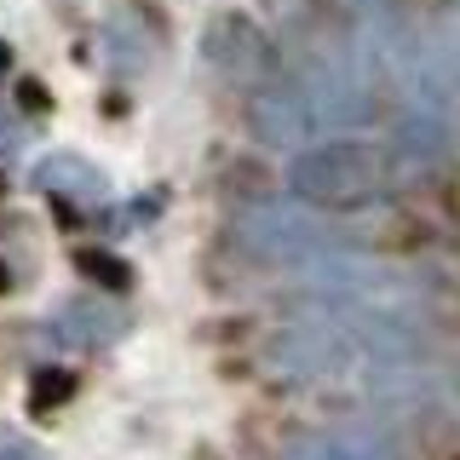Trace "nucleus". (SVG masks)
Segmentation results:
<instances>
[{
  "label": "nucleus",
  "instance_id": "nucleus-4",
  "mask_svg": "<svg viewBox=\"0 0 460 460\" xmlns=\"http://www.w3.org/2000/svg\"><path fill=\"white\" fill-rule=\"evenodd\" d=\"M0 69H6V47H0Z\"/></svg>",
  "mask_w": 460,
  "mask_h": 460
},
{
  "label": "nucleus",
  "instance_id": "nucleus-3",
  "mask_svg": "<svg viewBox=\"0 0 460 460\" xmlns=\"http://www.w3.org/2000/svg\"><path fill=\"white\" fill-rule=\"evenodd\" d=\"M6 288H12V270H6V265H0V294H6Z\"/></svg>",
  "mask_w": 460,
  "mask_h": 460
},
{
  "label": "nucleus",
  "instance_id": "nucleus-2",
  "mask_svg": "<svg viewBox=\"0 0 460 460\" xmlns=\"http://www.w3.org/2000/svg\"><path fill=\"white\" fill-rule=\"evenodd\" d=\"M81 259V270L93 282H104V288H127V265H115L110 253H98V248H86V253H75Z\"/></svg>",
  "mask_w": 460,
  "mask_h": 460
},
{
  "label": "nucleus",
  "instance_id": "nucleus-1",
  "mask_svg": "<svg viewBox=\"0 0 460 460\" xmlns=\"http://www.w3.org/2000/svg\"><path fill=\"white\" fill-rule=\"evenodd\" d=\"M75 397V374L69 368H40L35 374V409H58V402Z\"/></svg>",
  "mask_w": 460,
  "mask_h": 460
}]
</instances>
